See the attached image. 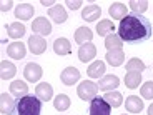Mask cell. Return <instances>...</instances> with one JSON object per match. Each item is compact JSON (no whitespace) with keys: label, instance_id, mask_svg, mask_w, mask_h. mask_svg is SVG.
Masks as SVG:
<instances>
[{"label":"cell","instance_id":"cell-2","mask_svg":"<svg viewBox=\"0 0 153 115\" xmlns=\"http://www.w3.org/2000/svg\"><path fill=\"white\" fill-rule=\"evenodd\" d=\"M42 100L37 95H25L17 100L15 110L12 115H40L42 114Z\"/></svg>","mask_w":153,"mask_h":115},{"label":"cell","instance_id":"cell-10","mask_svg":"<svg viewBox=\"0 0 153 115\" xmlns=\"http://www.w3.org/2000/svg\"><path fill=\"white\" fill-rule=\"evenodd\" d=\"M78 78H80V72H78L75 67H67V69L60 73V80L65 85H73L75 82H78Z\"/></svg>","mask_w":153,"mask_h":115},{"label":"cell","instance_id":"cell-16","mask_svg":"<svg viewBox=\"0 0 153 115\" xmlns=\"http://www.w3.org/2000/svg\"><path fill=\"white\" fill-rule=\"evenodd\" d=\"M120 85V80L117 75H105L98 84V88L100 90H105V92H110L113 88H117Z\"/></svg>","mask_w":153,"mask_h":115},{"label":"cell","instance_id":"cell-32","mask_svg":"<svg viewBox=\"0 0 153 115\" xmlns=\"http://www.w3.org/2000/svg\"><path fill=\"white\" fill-rule=\"evenodd\" d=\"M130 8L133 10V13L142 15L143 12L148 8V2H146V0H131V2H130Z\"/></svg>","mask_w":153,"mask_h":115},{"label":"cell","instance_id":"cell-24","mask_svg":"<svg viewBox=\"0 0 153 115\" xmlns=\"http://www.w3.org/2000/svg\"><path fill=\"white\" fill-rule=\"evenodd\" d=\"M110 15L113 17L115 20H123L126 17V5L120 4V2H115V4H111L110 7Z\"/></svg>","mask_w":153,"mask_h":115},{"label":"cell","instance_id":"cell-3","mask_svg":"<svg viewBox=\"0 0 153 115\" xmlns=\"http://www.w3.org/2000/svg\"><path fill=\"white\" fill-rule=\"evenodd\" d=\"M76 93H78V97H80L82 100L92 102V100L97 97V93H98V85H97L95 82H92V80H85V82H82V84L78 85Z\"/></svg>","mask_w":153,"mask_h":115},{"label":"cell","instance_id":"cell-38","mask_svg":"<svg viewBox=\"0 0 153 115\" xmlns=\"http://www.w3.org/2000/svg\"><path fill=\"white\" fill-rule=\"evenodd\" d=\"M125 115H126V114H125Z\"/></svg>","mask_w":153,"mask_h":115},{"label":"cell","instance_id":"cell-7","mask_svg":"<svg viewBox=\"0 0 153 115\" xmlns=\"http://www.w3.org/2000/svg\"><path fill=\"white\" fill-rule=\"evenodd\" d=\"M95 55H97V47L93 45L92 42L85 43V45H82L80 49H78V58H80V62H83V63L93 60Z\"/></svg>","mask_w":153,"mask_h":115},{"label":"cell","instance_id":"cell-31","mask_svg":"<svg viewBox=\"0 0 153 115\" xmlns=\"http://www.w3.org/2000/svg\"><path fill=\"white\" fill-rule=\"evenodd\" d=\"M53 105H55V108H57V110H60V112L67 110V108L70 107V99H68V95H65V93H60V95H57V97H55Z\"/></svg>","mask_w":153,"mask_h":115},{"label":"cell","instance_id":"cell-26","mask_svg":"<svg viewBox=\"0 0 153 115\" xmlns=\"http://www.w3.org/2000/svg\"><path fill=\"white\" fill-rule=\"evenodd\" d=\"M103 100L107 102L110 107H113V108H117V107H120L122 105V102H123V97H122V93L120 92H107L105 93V97H103Z\"/></svg>","mask_w":153,"mask_h":115},{"label":"cell","instance_id":"cell-20","mask_svg":"<svg viewBox=\"0 0 153 115\" xmlns=\"http://www.w3.org/2000/svg\"><path fill=\"white\" fill-rule=\"evenodd\" d=\"M15 73H17V67L12 62H7V60L0 62V77H2V80H8Z\"/></svg>","mask_w":153,"mask_h":115},{"label":"cell","instance_id":"cell-23","mask_svg":"<svg viewBox=\"0 0 153 115\" xmlns=\"http://www.w3.org/2000/svg\"><path fill=\"white\" fill-rule=\"evenodd\" d=\"M7 34L12 38H22L25 35V25L22 22H13L7 27Z\"/></svg>","mask_w":153,"mask_h":115},{"label":"cell","instance_id":"cell-37","mask_svg":"<svg viewBox=\"0 0 153 115\" xmlns=\"http://www.w3.org/2000/svg\"><path fill=\"white\" fill-rule=\"evenodd\" d=\"M148 115H153V104L150 105V108H148Z\"/></svg>","mask_w":153,"mask_h":115},{"label":"cell","instance_id":"cell-36","mask_svg":"<svg viewBox=\"0 0 153 115\" xmlns=\"http://www.w3.org/2000/svg\"><path fill=\"white\" fill-rule=\"evenodd\" d=\"M42 5L43 7H50V5H53V2H50V0H42Z\"/></svg>","mask_w":153,"mask_h":115},{"label":"cell","instance_id":"cell-30","mask_svg":"<svg viewBox=\"0 0 153 115\" xmlns=\"http://www.w3.org/2000/svg\"><path fill=\"white\" fill-rule=\"evenodd\" d=\"M113 22H110V20H100L98 23H97V32H98V35H110L111 32H113Z\"/></svg>","mask_w":153,"mask_h":115},{"label":"cell","instance_id":"cell-11","mask_svg":"<svg viewBox=\"0 0 153 115\" xmlns=\"http://www.w3.org/2000/svg\"><path fill=\"white\" fill-rule=\"evenodd\" d=\"M7 54H8V57H10V58L20 60V58L25 57L27 49H25V45H23L22 42H13V43H10V45L7 47Z\"/></svg>","mask_w":153,"mask_h":115},{"label":"cell","instance_id":"cell-9","mask_svg":"<svg viewBox=\"0 0 153 115\" xmlns=\"http://www.w3.org/2000/svg\"><path fill=\"white\" fill-rule=\"evenodd\" d=\"M42 67L38 65V63H27V67H25V70H23V75H25V78H27L28 82H37L40 80V77H42Z\"/></svg>","mask_w":153,"mask_h":115},{"label":"cell","instance_id":"cell-4","mask_svg":"<svg viewBox=\"0 0 153 115\" xmlns=\"http://www.w3.org/2000/svg\"><path fill=\"white\" fill-rule=\"evenodd\" d=\"M111 107L103 100V97H95L90 102V115H110Z\"/></svg>","mask_w":153,"mask_h":115},{"label":"cell","instance_id":"cell-19","mask_svg":"<svg viewBox=\"0 0 153 115\" xmlns=\"http://www.w3.org/2000/svg\"><path fill=\"white\" fill-rule=\"evenodd\" d=\"M10 92H12V95H15L17 100H19V99H22V97L28 95V87H27L25 82L15 80V82H12L10 84Z\"/></svg>","mask_w":153,"mask_h":115},{"label":"cell","instance_id":"cell-22","mask_svg":"<svg viewBox=\"0 0 153 115\" xmlns=\"http://www.w3.org/2000/svg\"><path fill=\"white\" fill-rule=\"evenodd\" d=\"M100 13H102L100 7H97V5H88V7L83 8L82 17H83V20H87V22H95V20H98Z\"/></svg>","mask_w":153,"mask_h":115},{"label":"cell","instance_id":"cell-12","mask_svg":"<svg viewBox=\"0 0 153 115\" xmlns=\"http://www.w3.org/2000/svg\"><path fill=\"white\" fill-rule=\"evenodd\" d=\"M48 15H50V19L53 20L55 23H58V25H60V23H63V22H67V17H68V15H67V10L62 7L60 4L53 5V7L50 8Z\"/></svg>","mask_w":153,"mask_h":115},{"label":"cell","instance_id":"cell-15","mask_svg":"<svg viewBox=\"0 0 153 115\" xmlns=\"http://www.w3.org/2000/svg\"><path fill=\"white\" fill-rule=\"evenodd\" d=\"M125 107H126V110L130 112V114H140V112L143 110V102H142L140 97L130 95V97H126Z\"/></svg>","mask_w":153,"mask_h":115},{"label":"cell","instance_id":"cell-33","mask_svg":"<svg viewBox=\"0 0 153 115\" xmlns=\"http://www.w3.org/2000/svg\"><path fill=\"white\" fill-rule=\"evenodd\" d=\"M140 93H142L143 99L146 100H152L153 99V82H145L140 88Z\"/></svg>","mask_w":153,"mask_h":115},{"label":"cell","instance_id":"cell-13","mask_svg":"<svg viewBox=\"0 0 153 115\" xmlns=\"http://www.w3.org/2000/svg\"><path fill=\"white\" fill-rule=\"evenodd\" d=\"M92 38H93V34L92 30L88 27H78L75 32V42L78 43V45H85V43H90L92 42Z\"/></svg>","mask_w":153,"mask_h":115},{"label":"cell","instance_id":"cell-17","mask_svg":"<svg viewBox=\"0 0 153 115\" xmlns=\"http://www.w3.org/2000/svg\"><path fill=\"white\" fill-rule=\"evenodd\" d=\"M105 60H107L111 67H120L123 62H125V54H123V50H110V52H107Z\"/></svg>","mask_w":153,"mask_h":115},{"label":"cell","instance_id":"cell-6","mask_svg":"<svg viewBox=\"0 0 153 115\" xmlns=\"http://www.w3.org/2000/svg\"><path fill=\"white\" fill-rule=\"evenodd\" d=\"M28 49L35 55L43 54L47 49V40L43 37H40V35H30V38H28Z\"/></svg>","mask_w":153,"mask_h":115},{"label":"cell","instance_id":"cell-28","mask_svg":"<svg viewBox=\"0 0 153 115\" xmlns=\"http://www.w3.org/2000/svg\"><path fill=\"white\" fill-rule=\"evenodd\" d=\"M142 82V75L140 72H128L125 75V85L126 88H138Z\"/></svg>","mask_w":153,"mask_h":115},{"label":"cell","instance_id":"cell-34","mask_svg":"<svg viewBox=\"0 0 153 115\" xmlns=\"http://www.w3.org/2000/svg\"><path fill=\"white\" fill-rule=\"evenodd\" d=\"M67 5H68L72 10H75V8L82 7V0H68V2H67Z\"/></svg>","mask_w":153,"mask_h":115},{"label":"cell","instance_id":"cell-27","mask_svg":"<svg viewBox=\"0 0 153 115\" xmlns=\"http://www.w3.org/2000/svg\"><path fill=\"white\" fill-rule=\"evenodd\" d=\"M87 73L92 77V78H100V75H103V73H105V63L102 60L93 62L92 65L88 67Z\"/></svg>","mask_w":153,"mask_h":115},{"label":"cell","instance_id":"cell-29","mask_svg":"<svg viewBox=\"0 0 153 115\" xmlns=\"http://www.w3.org/2000/svg\"><path fill=\"white\" fill-rule=\"evenodd\" d=\"M145 69H146V65L140 58H130V60L126 62V72H140L142 73Z\"/></svg>","mask_w":153,"mask_h":115},{"label":"cell","instance_id":"cell-1","mask_svg":"<svg viewBox=\"0 0 153 115\" xmlns=\"http://www.w3.org/2000/svg\"><path fill=\"white\" fill-rule=\"evenodd\" d=\"M118 37L126 43H143L152 37V23L146 17L128 13L118 25Z\"/></svg>","mask_w":153,"mask_h":115},{"label":"cell","instance_id":"cell-5","mask_svg":"<svg viewBox=\"0 0 153 115\" xmlns=\"http://www.w3.org/2000/svg\"><path fill=\"white\" fill-rule=\"evenodd\" d=\"M32 30H33L35 35L43 37V35H48L50 32H52V23H50L45 17H38V19H35L33 22H32Z\"/></svg>","mask_w":153,"mask_h":115},{"label":"cell","instance_id":"cell-21","mask_svg":"<svg viewBox=\"0 0 153 115\" xmlns=\"http://www.w3.org/2000/svg\"><path fill=\"white\" fill-rule=\"evenodd\" d=\"M53 50H55V54L57 55H68L70 52H72V45H70V42L67 40V38H57L53 43Z\"/></svg>","mask_w":153,"mask_h":115},{"label":"cell","instance_id":"cell-35","mask_svg":"<svg viewBox=\"0 0 153 115\" xmlns=\"http://www.w3.org/2000/svg\"><path fill=\"white\" fill-rule=\"evenodd\" d=\"M10 7H12V2H10V0H7V2H2V4H0V10H2V12L10 10Z\"/></svg>","mask_w":153,"mask_h":115},{"label":"cell","instance_id":"cell-18","mask_svg":"<svg viewBox=\"0 0 153 115\" xmlns=\"http://www.w3.org/2000/svg\"><path fill=\"white\" fill-rule=\"evenodd\" d=\"M33 12H35V8L32 7V5L19 4V5H17V8H15V17L19 20H28V19L33 17Z\"/></svg>","mask_w":153,"mask_h":115},{"label":"cell","instance_id":"cell-25","mask_svg":"<svg viewBox=\"0 0 153 115\" xmlns=\"http://www.w3.org/2000/svg\"><path fill=\"white\" fill-rule=\"evenodd\" d=\"M122 45H123V40L115 34L107 35V38H105V47L108 49V52L110 50H122Z\"/></svg>","mask_w":153,"mask_h":115},{"label":"cell","instance_id":"cell-14","mask_svg":"<svg viewBox=\"0 0 153 115\" xmlns=\"http://www.w3.org/2000/svg\"><path fill=\"white\" fill-rule=\"evenodd\" d=\"M35 95L42 100V102H48V100L52 99V95H53V88H52L50 84H47V82L38 84L37 88H35Z\"/></svg>","mask_w":153,"mask_h":115},{"label":"cell","instance_id":"cell-8","mask_svg":"<svg viewBox=\"0 0 153 115\" xmlns=\"http://www.w3.org/2000/svg\"><path fill=\"white\" fill-rule=\"evenodd\" d=\"M15 105H17V102L12 99V95H8V93H2V95H0V112L4 115L13 114Z\"/></svg>","mask_w":153,"mask_h":115}]
</instances>
